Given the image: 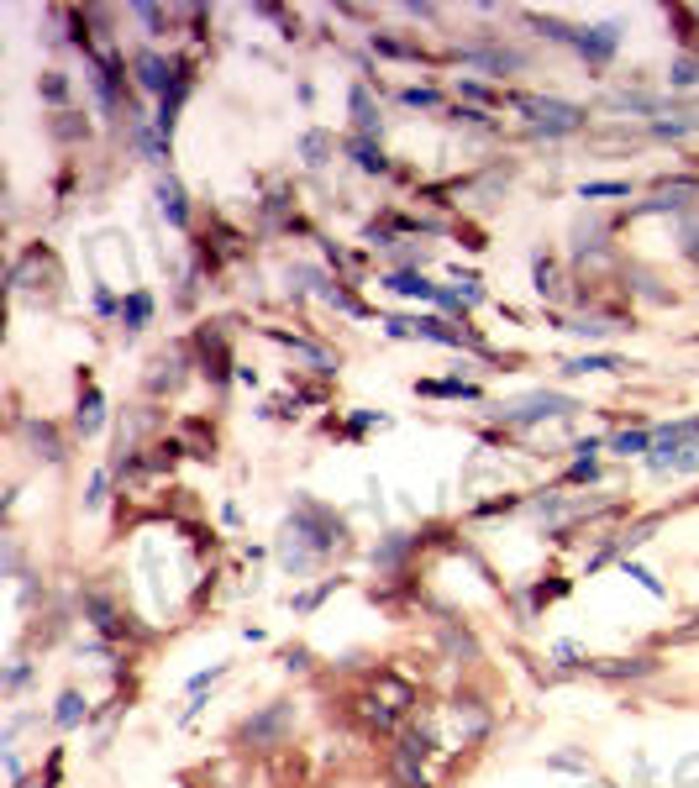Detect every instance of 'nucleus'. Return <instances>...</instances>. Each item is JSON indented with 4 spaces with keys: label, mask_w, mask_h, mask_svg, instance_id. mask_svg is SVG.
<instances>
[{
    "label": "nucleus",
    "mask_w": 699,
    "mask_h": 788,
    "mask_svg": "<svg viewBox=\"0 0 699 788\" xmlns=\"http://www.w3.org/2000/svg\"><path fill=\"white\" fill-rule=\"evenodd\" d=\"M568 368H573V373H615V368H626V363H621V358H605V352H600V358H579V363H568Z\"/></svg>",
    "instance_id": "13"
},
{
    "label": "nucleus",
    "mask_w": 699,
    "mask_h": 788,
    "mask_svg": "<svg viewBox=\"0 0 699 788\" xmlns=\"http://www.w3.org/2000/svg\"><path fill=\"white\" fill-rule=\"evenodd\" d=\"M689 258H694V268H699V237L689 242Z\"/></svg>",
    "instance_id": "24"
},
{
    "label": "nucleus",
    "mask_w": 699,
    "mask_h": 788,
    "mask_svg": "<svg viewBox=\"0 0 699 788\" xmlns=\"http://www.w3.org/2000/svg\"><path fill=\"white\" fill-rule=\"evenodd\" d=\"M100 421H106V405H100V394L90 389L85 400H79V431L90 437V431H100Z\"/></svg>",
    "instance_id": "7"
},
{
    "label": "nucleus",
    "mask_w": 699,
    "mask_h": 788,
    "mask_svg": "<svg viewBox=\"0 0 699 788\" xmlns=\"http://www.w3.org/2000/svg\"><path fill=\"white\" fill-rule=\"evenodd\" d=\"M395 778H400L405 788H426V773H421V757H410V752H400V757H395Z\"/></svg>",
    "instance_id": "9"
},
{
    "label": "nucleus",
    "mask_w": 699,
    "mask_h": 788,
    "mask_svg": "<svg viewBox=\"0 0 699 788\" xmlns=\"http://www.w3.org/2000/svg\"><path fill=\"white\" fill-rule=\"evenodd\" d=\"M694 79H699V64H694V58H678V64H673V85L684 90V85H694Z\"/></svg>",
    "instance_id": "20"
},
{
    "label": "nucleus",
    "mask_w": 699,
    "mask_h": 788,
    "mask_svg": "<svg viewBox=\"0 0 699 788\" xmlns=\"http://www.w3.org/2000/svg\"><path fill=\"white\" fill-rule=\"evenodd\" d=\"M405 106H437V90H405Z\"/></svg>",
    "instance_id": "22"
},
{
    "label": "nucleus",
    "mask_w": 699,
    "mask_h": 788,
    "mask_svg": "<svg viewBox=\"0 0 699 788\" xmlns=\"http://www.w3.org/2000/svg\"><path fill=\"white\" fill-rule=\"evenodd\" d=\"M284 720H290V710H284V704H274L263 720H248V725H242V736H248V741H269L274 731H284Z\"/></svg>",
    "instance_id": "4"
},
{
    "label": "nucleus",
    "mask_w": 699,
    "mask_h": 788,
    "mask_svg": "<svg viewBox=\"0 0 699 788\" xmlns=\"http://www.w3.org/2000/svg\"><path fill=\"white\" fill-rule=\"evenodd\" d=\"M631 184H621V179H605V184H584V200H600V195H626Z\"/></svg>",
    "instance_id": "19"
},
{
    "label": "nucleus",
    "mask_w": 699,
    "mask_h": 788,
    "mask_svg": "<svg viewBox=\"0 0 699 788\" xmlns=\"http://www.w3.org/2000/svg\"><path fill=\"white\" fill-rule=\"evenodd\" d=\"M510 106H516L531 127H547V132H579L584 127V111L568 106V100H552V95H510Z\"/></svg>",
    "instance_id": "1"
},
{
    "label": "nucleus",
    "mask_w": 699,
    "mask_h": 788,
    "mask_svg": "<svg viewBox=\"0 0 699 788\" xmlns=\"http://www.w3.org/2000/svg\"><path fill=\"white\" fill-rule=\"evenodd\" d=\"M563 410H573V400H568V394L537 389V394H521V400L500 405V416H505L510 426H531V421H542V416H563Z\"/></svg>",
    "instance_id": "3"
},
{
    "label": "nucleus",
    "mask_w": 699,
    "mask_h": 788,
    "mask_svg": "<svg viewBox=\"0 0 699 788\" xmlns=\"http://www.w3.org/2000/svg\"><path fill=\"white\" fill-rule=\"evenodd\" d=\"M353 153H358V163H363V169H384V153L374 148V142H358Z\"/></svg>",
    "instance_id": "21"
},
{
    "label": "nucleus",
    "mask_w": 699,
    "mask_h": 788,
    "mask_svg": "<svg viewBox=\"0 0 699 788\" xmlns=\"http://www.w3.org/2000/svg\"><path fill=\"white\" fill-rule=\"evenodd\" d=\"M27 431H32V442L43 447V458H48V463H58V458H64V452H58V437H53L48 426H27Z\"/></svg>",
    "instance_id": "15"
},
{
    "label": "nucleus",
    "mask_w": 699,
    "mask_h": 788,
    "mask_svg": "<svg viewBox=\"0 0 699 788\" xmlns=\"http://www.w3.org/2000/svg\"><path fill=\"white\" fill-rule=\"evenodd\" d=\"M353 116H358V132H379V116H374V100H368V90H363V85L353 90Z\"/></svg>",
    "instance_id": "10"
},
{
    "label": "nucleus",
    "mask_w": 699,
    "mask_h": 788,
    "mask_svg": "<svg viewBox=\"0 0 699 788\" xmlns=\"http://www.w3.org/2000/svg\"><path fill=\"white\" fill-rule=\"evenodd\" d=\"M326 148H332V137H326V132H311V137H305V163H326V158H321Z\"/></svg>",
    "instance_id": "17"
},
{
    "label": "nucleus",
    "mask_w": 699,
    "mask_h": 788,
    "mask_svg": "<svg viewBox=\"0 0 699 788\" xmlns=\"http://www.w3.org/2000/svg\"><path fill=\"white\" fill-rule=\"evenodd\" d=\"M79 715H85V699H79V694L58 699V725H79Z\"/></svg>",
    "instance_id": "16"
},
{
    "label": "nucleus",
    "mask_w": 699,
    "mask_h": 788,
    "mask_svg": "<svg viewBox=\"0 0 699 788\" xmlns=\"http://www.w3.org/2000/svg\"><path fill=\"white\" fill-rule=\"evenodd\" d=\"M652 468L657 473H684V468H699V421H684V426H668L657 437V452H652Z\"/></svg>",
    "instance_id": "2"
},
{
    "label": "nucleus",
    "mask_w": 699,
    "mask_h": 788,
    "mask_svg": "<svg viewBox=\"0 0 699 788\" xmlns=\"http://www.w3.org/2000/svg\"><path fill=\"white\" fill-rule=\"evenodd\" d=\"M43 95H48V100H64V79L48 74V79H43Z\"/></svg>",
    "instance_id": "23"
},
{
    "label": "nucleus",
    "mask_w": 699,
    "mask_h": 788,
    "mask_svg": "<svg viewBox=\"0 0 699 788\" xmlns=\"http://www.w3.org/2000/svg\"><path fill=\"white\" fill-rule=\"evenodd\" d=\"M158 205H163V216H169L174 226H184V190H179L174 179H163V184H158Z\"/></svg>",
    "instance_id": "5"
},
{
    "label": "nucleus",
    "mask_w": 699,
    "mask_h": 788,
    "mask_svg": "<svg viewBox=\"0 0 699 788\" xmlns=\"http://www.w3.org/2000/svg\"><path fill=\"white\" fill-rule=\"evenodd\" d=\"M137 69H142V85H148V90H163V85H169V69H163L158 58H137Z\"/></svg>",
    "instance_id": "12"
},
{
    "label": "nucleus",
    "mask_w": 699,
    "mask_h": 788,
    "mask_svg": "<svg viewBox=\"0 0 699 788\" xmlns=\"http://www.w3.org/2000/svg\"><path fill=\"white\" fill-rule=\"evenodd\" d=\"M610 447L621 452V458H631V452H647V447H652V437H647V431H621V437H615Z\"/></svg>",
    "instance_id": "11"
},
{
    "label": "nucleus",
    "mask_w": 699,
    "mask_h": 788,
    "mask_svg": "<svg viewBox=\"0 0 699 788\" xmlns=\"http://www.w3.org/2000/svg\"><path fill=\"white\" fill-rule=\"evenodd\" d=\"M615 37H621L615 27H594V37H573V43H579V48H584L589 58H605V53L615 48Z\"/></svg>",
    "instance_id": "8"
},
{
    "label": "nucleus",
    "mask_w": 699,
    "mask_h": 788,
    "mask_svg": "<svg viewBox=\"0 0 699 788\" xmlns=\"http://www.w3.org/2000/svg\"><path fill=\"white\" fill-rule=\"evenodd\" d=\"M121 316H127L132 326H142V321L153 316V300H148V295H142V289H137V295H132V305H121Z\"/></svg>",
    "instance_id": "14"
},
{
    "label": "nucleus",
    "mask_w": 699,
    "mask_h": 788,
    "mask_svg": "<svg viewBox=\"0 0 699 788\" xmlns=\"http://www.w3.org/2000/svg\"><path fill=\"white\" fill-rule=\"evenodd\" d=\"M389 289H400V295H416V300H442V289L426 284V279H416V274H395V279H389Z\"/></svg>",
    "instance_id": "6"
},
{
    "label": "nucleus",
    "mask_w": 699,
    "mask_h": 788,
    "mask_svg": "<svg viewBox=\"0 0 699 788\" xmlns=\"http://www.w3.org/2000/svg\"><path fill=\"white\" fill-rule=\"evenodd\" d=\"M537 289L542 295H558V268H552L547 258H537Z\"/></svg>",
    "instance_id": "18"
}]
</instances>
